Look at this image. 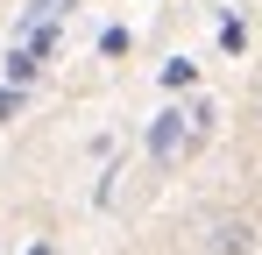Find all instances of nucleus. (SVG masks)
Masks as SVG:
<instances>
[{
	"mask_svg": "<svg viewBox=\"0 0 262 255\" xmlns=\"http://www.w3.org/2000/svg\"><path fill=\"white\" fill-rule=\"evenodd\" d=\"M199 142H206V107H199V114H177V107H163V114L149 121V156H156V163H184Z\"/></svg>",
	"mask_w": 262,
	"mask_h": 255,
	"instance_id": "f257e3e1",
	"label": "nucleus"
},
{
	"mask_svg": "<svg viewBox=\"0 0 262 255\" xmlns=\"http://www.w3.org/2000/svg\"><path fill=\"white\" fill-rule=\"evenodd\" d=\"M206 255H255V227H248V220H213Z\"/></svg>",
	"mask_w": 262,
	"mask_h": 255,
	"instance_id": "f03ea898",
	"label": "nucleus"
},
{
	"mask_svg": "<svg viewBox=\"0 0 262 255\" xmlns=\"http://www.w3.org/2000/svg\"><path fill=\"white\" fill-rule=\"evenodd\" d=\"M163 85H191V57H170L163 64Z\"/></svg>",
	"mask_w": 262,
	"mask_h": 255,
	"instance_id": "7ed1b4c3",
	"label": "nucleus"
},
{
	"mask_svg": "<svg viewBox=\"0 0 262 255\" xmlns=\"http://www.w3.org/2000/svg\"><path fill=\"white\" fill-rule=\"evenodd\" d=\"M29 255H50V248H29Z\"/></svg>",
	"mask_w": 262,
	"mask_h": 255,
	"instance_id": "20e7f679",
	"label": "nucleus"
}]
</instances>
